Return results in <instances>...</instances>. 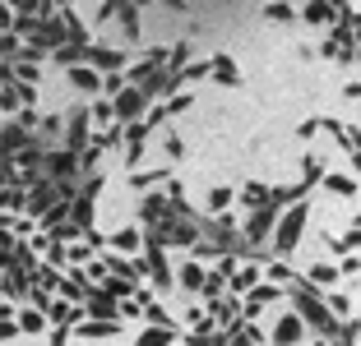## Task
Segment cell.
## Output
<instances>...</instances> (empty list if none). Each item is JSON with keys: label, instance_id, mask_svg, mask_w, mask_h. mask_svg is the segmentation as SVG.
<instances>
[{"label": "cell", "instance_id": "cell-1", "mask_svg": "<svg viewBox=\"0 0 361 346\" xmlns=\"http://www.w3.org/2000/svg\"><path fill=\"white\" fill-rule=\"evenodd\" d=\"M306 217H311V208L306 203H292L287 212H278V222H273V254L278 258H292L297 254V245H301V231H306Z\"/></svg>", "mask_w": 361, "mask_h": 346}, {"label": "cell", "instance_id": "cell-2", "mask_svg": "<svg viewBox=\"0 0 361 346\" xmlns=\"http://www.w3.org/2000/svg\"><path fill=\"white\" fill-rule=\"evenodd\" d=\"M292 301H297V318L301 323H311L315 332H338V323H333V314L324 309V301H320V291H315L311 282H292Z\"/></svg>", "mask_w": 361, "mask_h": 346}, {"label": "cell", "instance_id": "cell-3", "mask_svg": "<svg viewBox=\"0 0 361 346\" xmlns=\"http://www.w3.org/2000/svg\"><path fill=\"white\" fill-rule=\"evenodd\" d=\"M278 212H283L278 203H264V208H255V212H251V222L241 226V241H246V245H264L269 236H273V222H278Z\"/></svg>", "mask_w": 361, "mask_h": 346}, {"label": "cell", "instance_id": "cell-4", "mask_svg": "<svg viewBox=\"0 0 361 346\" xmlns=\"http://www.w3.org/2000/svg\"><path fill=\"white\" fill-rule=\"evenodd\" d=\"M42 171H47V181H56V185H70V176L79 171V152L51 148L47 157H42Z\"/></svg>", "mask_w": 361, "mask_h": 346}, {"label": "cell", "instance_id": "cell-5", "mask_svg": "<svg viewBox=\"0 0 361 346\" xmlns=\"http://www.w3.org/2000/svg\"><path fill=\"white\" fill-rule=\"evenodd\" d=\"M84 65H88L93 74H116V70L126 65V56H121V51H111V46H93V42H88V51H84Z\"/></svg>", "mask_w": 361, "mask_h": 346}, {"label": "cell", "instance_id": "cell-6", "mask_svg": "<svg viewBox=\"0 0 361 346\" xmlns=\"http://www.w3.org/2000/svg\"><path fill=\"white\" fill-rule=\"evenodd\" d=\"M28 143H32L28 130H19V125H0V162H14Z\"/></svg>", "mask_w": 361, "mask_h": 346}, {"label": "cell", "instance_id": "cell-7", "mask_svg": "<svg viewBox=\"0 0 361 346\" xmlns=\"http://www.w3.org/2000/svg\"><path fill=\"white\" fill-rule=\"evenodd\" d=\"M301 337H306V323H301L297 314L278 318V323H273V332H269V342H273V346H297Z\"/></svg>", "mask_w": 361, "mask_h": 346}, {"label": "cell", "instance_id": "cell-8", "mask_svg": "<svg viewBox=\"0 0 361 346\" xmlns=\"http://www.w3.org/2000/svg\"><path fill=\"white\" fill-rule=\"evenodd\" d=\"M121 332V318H79V328H75V337H84V342H93V337H116Z\"/></svg>", "mask_w": 361, "mask_h": 346}, {"label": "cell", "instance_id": "cell-9", "mask_svg": "<svg viewBox=\"0 0 361 346\" xmlns=\"http://www.w3.org/2000/svg\"><path fill=\"white\" fill-rule=\"evenodd\" d=\"M84 143H88V111H75L65 125V152H84Z\"/></svg>", "mask_w": 361, "mask_h": 346}, {"label": "cell", "instance_id": "cell-10", "mask_svg": "<svg viewBox=\"0 0 361 346\" xmlns=\"http://www.w3.org/2000/svg\"><path fill=\"white\" fill-rule=\"evenodd\" d=\"M139 245H144L139 226H121V231H111V236H107V250H116V254H135Z\"/></svg>", "mask_w": 361, "mask_h": 346}, {"label": "cell", "instance_id": "cell-11", "mask_svg": "<svg viewBox=\"0 0 361 346\" xmlns=\"http://www.w3.org/2000/svg\"><path fill=\"white\" fill-rule=\"evenodd\" d=\"M208 74L218 79V83H227V88H236V83H241V65H236L232 56H213V61H208Z\"/></svg>", "mask_w": 361, "mask_h": 346}, {"label": "cell", "instance_id": "cell-12", "mask_svg": "<svg viewBox=\"0 0 361 346\" xmlns=\"http://www.w3.org/2000/svg\"><path fill=\"white\" fill-rule=\"evenodd\" d=\"M84 309H88V318H116V301L102 291H84Z\"/></svg>", "mask_w": 361, "mask_h": 346}, {"label": "cell", "instance_id": "cell-13", "mask_svg": "<svg viewBox=\"0 0 361 346\" xmlns=\"http://www.w3.org/2000/svg\"><path fill=\"white\" fill-rule=\"evenodd\" d=\"M70 88H75V92H88V97H93V92L102 88V74H93L88 65H75V70H70Z\"/></svg>", "mask_w": 361, "mask_h": 346}, {"label": "cell", "instance_id": "cell-14", "mask_svg": "<svg viewBox=\"0 0 361 346\" xmlns=\"http://www.w3.org/2000/svg\"><path fill=\"white\" fill-rule=\"evenodd\" d=\"M204 277H208V272L199 268V258H190V263H181V272H176V282H181V291H204Z\"/></svg>", "mask_w": 361, "mask_h": 346}, {"label": "cell", "instance_id": "cell-15", "mask_svg": "<svg viewBox=\"0 0 361 346\" xmlns=\"http://www.w3.org/2000/svg\"><path fill=\"white\" fill-rule=\"evenodd\" d=\"M37 190H32V199H28V208L32 212H47L51 208V199H61V190H56V181H32Z\"/></svg>", "mask_w": 361, "mask_h": 346}, {"label": "cell", "instance_id": "cell-16", "mask_svg": "<svg viewBox=\"0 0 361 346\" xmlns=\"http://www.w3.org/2000/svg\"><path fill=\"white\" fill-rule=\"evenodd\" d=\"M116 14H121V28H126V42H139V10L135 5H116Z\"/></svg>", "mask_w": 361, "mask_h": 346}, {"label": "cell", "instance_id": "cell-17", "mask_svg": "<svg viewBox=\"0 0 361 346\" xmlns=\"http://www.w3.org/2000/svg\"><path fill=\"white\" fill-rule=\"evenodd\" d=\"M255 282H260V268H241V272H232V277H227L232 296H246V291H251Z\"/></svg>", "mask_w": 361, "mask_h": 346}, {"label": "cell", "instance_id": "cell-18", "mask_svg": "<svg viewBox=\"0 0 361 346\" xmlns=\"http://www.w3.org/2000/svg\"><path fill=\"white\" fill-rule=\"evenodd\" d=\"M176 332H181V328H148L135 346H172V342H176Z\"/></svg>", "mask_w": 361, "mask_h": 346}, {"label": "cell", "instance_id": "cell-19", "mask_svg": "<svg viewBox=\"0 0 361 346\" xmlns=\"http://www.w3.org/2000/svg\"><path fill=\"white\" fill-rule=\"evenodd\" d=\"M241 203H246V208H264V203H269V190H264L260 181H251L246 190H241Z\"/></svg>", "mask_w": 361, "mask_h": 346}, {"label": "cell", "instance_id": "cell-20", "mask_svg": "<svg viewBox=\"0 0 361 346\" xmlns=\"http://www.w3.org/2000/svg\"><path fill=\"white\" fill-rule=\"evenodd\" d=\"M232 199H236V190H232V185H213V190H208V208H213V212H222L227 203H232Z\"/></svg>", "mask_w": 361, "mask_h": 346}, {"label": "cell", "instance_id": "cell-21", "mask_svg": "<svg viewBox=\"0 0 361 346\" xmlns=\"http://www.w3.org/2000/svg\"><path fill=\"white\" fill-rule=\"evenodd\" d=\"M14 328H19V332H42V328H47V314H37V309H23Z\"/></svg>", "mask_w": 361, "mask_h": 346}, {"label": "cell", "instance_id": "cell-22", "mask_svg": "<svg viewBox=\"0 0 361 346\" xmlns=\"http://www.w3.org/2000/svg\"><path fill=\"white\" fill-rule=\"evenodd\" d=\"M84 51H88V46H70V42H65L61 51H51V56H56L61 65H70V70H75V65H84Z\"/></svg>", "mask_w": 361, "mask_h": 346}, {"label": "cell", "instance_id": "cell-23", "mask_svg": "<svg viewBox=\"0 0 361 346\" xmlns=\"http://www.w3.org/2000/svg\"><path fill=\"white\" fill-rule=\"evenodd\" d=\"M333 14H338V10H329V5H306V10H301V19H306V23H329Z\"/></svg>", "mask_w": 361, "mask_h": 346}, {"label": "cell", "instance_id": "cell-24", "mask_svg": "<svg viewBox=\"0 0 361 346\" xmlns=\"http://www.w3.org/2000/svg\"><path fill=\"white\" fill-rule=\"evenodd\" d=\"M269 282H273V286H292V282H297V272L287 268V263H269Z\"/></svg>", "mask_w": 361, "mask_h": 346}, {"label": "cell", "instance_id": "cell-25", "mask_svg": "<svg viewBox=\"0 0 361 346\" xmlns=\"http://www.w3.org/2000/svg\"><path fill=\"white\" fill-rule=\"evenodd\" d=\"M47 318H51V323H70V318H75V305L51 301V305H47Z\"/></svg>", "mask_w": 361, "mask_h": 346}, {"label": "cell", "instance_id": "cell-26", "mask_svg": "<svg viewBox=\"0 0 361 346\" xmlns=\"http://www.w3.org/2000/svg\"><path fill=\"white\" fill-rule=\"evenodd\" d=\"M324 185H329L333 194H347V199L357 194V181H352V176H329V181H324Z\"/></svg>", "mask_w": 361, "mask_h": 346}, {"label": "cell", "instance_id": "cell-27", "mask_svg": "<svg viewBox=\"0 0 361 346\" xmlns=\"http://www.w3.org/2000/svg\"><path fill=\"white\" fill-rule=\"evenodd\" d=\"M181 111H190V92H176L172 102L162 106V121H167V116H181Z\"/></svg>", "mask_w": 361, "mask_h": 346}, {"label": "cell", "instance_id": "cell-28", "mask_svg": "<svg viewBox=\"0 0 361 346\" xmlns=\"http://www.w3.org/2000/svg\"><path fill=\"white\" fill-rule=\"evenodd\" d=\"M204 74H208V61H195V65H186V70H181V83H199Z\"/></svg>", "mask_w": 361, "mask_h": 346}, {"label": "cell", "instance_id": "cell-29", "mask_svg": "<svg viewBox=\"0 0 361 346\" xmlns=\"http://www.w3.org/2000/svg\"><path fill=\"white\" fill-rule=\"evenodd\" d=\"M333 277H338V268H329V263H315L311 277H301V282H333Z\"/></svg>", "mask_w": 361, "mask_h": 346}, {"label": "cell", "instance_id": "cell-30", "mask_svg": "<svg viewBox=\"0 0 361 346\" xmlns=\"http://www.w3.org/2000/svg\"><path fill=\"white\" fill-rule=\"evenodd\" d=\"M32 277H37V282H42V286H51V291H61V282H65V277H61V272H56V268H37V272H32Z\"/></svg>", "mask_w": 361, "mask_h": 346}, {"label": "cell", "instance_id": "cell-31", "mask_svg": "<svg viewBox=\"0 0 361 346\" xmlns=\"http://www.w3.org/2000/svg\"><path fill=\"white\" fill-rule=\"evenodd\" d=\"M153 181H167V171H162V166H157V171H139V176H135V190H148Z\"/></svg>", "mask_w": 361, "mask_h": 346}, {"label": "cell", "instance_id": "cell-32", "mask_svg": "<svg viewBox=\"0 0 361 346\" xmlns=\"http://www.w3.org/2000/svg\"><path fill=\"white\" fill-rule=\"evenodd\" d=\"M0 203H5V208H23V190H19V185H14V190H0Z\"/></svg>", "mask_w": 361, "mask_h": 346}, {"label": "cell", "instance_id": "cell-33", "mask_svg": "<svg viewBox=\"0 0 361 346\" xmlns=\"http://www.w3.org/2000/svg\"><path fill=\"white\" fill-rule=\"evenodd\" d=\"M264 19H269V23H287V19H292V10H287V5H269Z\"/></svg>", "mask_w": 361, "mask_h": 346}, {"label": "cell", "instance_id": "cell-34", "mask_svg": "<svg viewBox=\"0 0 361 346\" xmlns=\"http://www.w3.org/2000/svg\"><path fill=\"white\" fill-rule=\"evenodd\" d=\"M37 125H42V134H47V139H56V134L65 130V121H61V116H47V121H37Z\"/></svg>", "mask_w": 361, "mask_h": 346}, {"label": "cell", "instance_id": "cell-35", "mask_svg": "<svg viewBox=\"0 0 361 346\" xmlns=\"http://www.w3.org/2000/svg\"><path fill=\"white\" fill-rule=\"evenodd\" d=\"M329 314H352V301L347 296H329Z\"/></svg>", "mask_w": 361, "mask_h": 346}, {"label": "cell", "instance_id": "cell-36", "mask_svg": "<svg viewBox=\"0 0 361 346\" xmlns=\"http://www.w3.org/2000/svg\"><path fill=\"white\" fill-rule=\"evenodd\" d=\"M14 337H19V328L10 323V318H0V342H14Z\"/></svg>", "mask_w": 361, "mask_h": 346}, {"label": "cell", "instance_id": "cell-37", "mask_svg": "<svg viewBox=\"0 0 361 346\" xmlns=\"http://www.w3.org/2000/svg\"><path fill=\"white\" fill-rule=\"evenodd\" d=\"M181 152H186V148H181V139L167 134V157H181Z\"/></svg>", "mask_w": 361, "mask_h": 346}, {"label": "cell", "instance_id": "cell-38", "mask_svg": "<svg viewBox=\"0 0 361 346\" xmlns=\"http://www.w3.org/2000/svg\"><path fill=\"white\" fill-rule=\"evenodd\" d=\"M65 342H70V328H56V332H51V346H65Z\"/></svg>", "mask_w": 361, "mask_h": 346}, {"label": "cell", "instance_id": "cell-39", "mask_svg": "<svg viewBox=\"0 0 361 346\" xmlns=\"http://www.w3.org/2000/svg\"><path fill=\"white\" fill-rule=\"evenodd\" d=\"M111 346H121V342H111Z\"/></svg>", "mask_w": 361, "mask_h": 346}]
</instances>
